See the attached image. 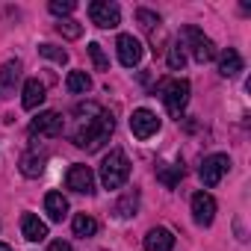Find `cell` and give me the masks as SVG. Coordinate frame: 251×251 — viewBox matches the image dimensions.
Segmentation results:
<instances>
[{"instance_id": "cell-1", "label": "cell", "mask_w": 251, "mask_h": 251, "mask_svg": "<svg viewBox=\"0 0 251 251\" xmlns=\"http://www.w3.org/2000/svg\"><path fill=\"white\" fill-rule=\"evenodd\" d=\"M112 130H115V118L106 109H100L95 118H89V121L80 124V130L74 133V145L86 148V151H98L103 142H109Z\"/></svg>"}, {"instance_id": "cell-2", "label": "cell", "mask_w": 251, "mask_h": 251, "mask_svg": "<svg viewBox=\"0 0 251 251\" xmlns=\"http://www.w3.org/2000/svg\"><path fill=\"white\" fill-rule=\"evenodd\" d=\"M130 177V160L124 151H109L100 163V183L103 189H121Z\"/></svg>"}, {"instance_id": "cell-3", "label": "cell", "mask_w": 251, "mask_h": 251, "mask_svg": "<svg viewBox=\"0 0 251 251\" xmlns=\"http://www.w3.org/2000/svg\"><path fill=\"white\" fill-rule=\"evenodd\" d=\"M180 45L183 48H189L192 50V59L195 62H210L213 56H216V45H213V39L210 36H204L198 27H186L183 30V39H180Z\"/></svg>"}, {"instance_id": "cell-4", "label": "cell", "mask_w": 251, "mask_h": 251, "mask_svg": "<svg viewBox=\"0 0 251 251\" xmlns=\"http://www.w3.org/2000/svg\"><path fill=\"white\" fill-rule=\"evenodd\" d=\"M160 95H163V103H166V109L175 115V118H180V112H183V106L189 103V83L186 80H169L163 89H160Z\"/></svg>"}, {"instance_id": "cell-5", "label": "cell", "mask_w": 251, "mask_h": 251, "mask_svg": "<svg viewBox=\"0 0 251 251\" xmlns=\"http://www.w3.org/2000/svg\"><path fill=\"white\" fill-rule=\"evenodd\" d=\"M227 172H230V157L227 154H210V157H204V163L198 169L204 186H219Z\"/></svg>"}, {"instance_id": "cell-6", "label": "cell", "mask_w": 251, "mask_h": 251, "mask_svg": "<svg viewBox=\"0 0 251 251\" xmlns=\"http://www.w3.org/2000/svg\"><path fill=\"white\" fill-rule=\"evenodd\" d=\"M89 18L100 30H112L121 24V9L118 3H109V0H95V3H89Z\"/></svg>"}, {"instance_id": "cell-7", "label": "cell", "mask_w": 251, "mask_h": 251, "mask_svg": "<svg viewBox=\"0 0 251 251\" xmlns=\"http://www.w3.org/2000/svg\"><path fill=\"white\" fill-rule=\"evenodd\" d=\"M130 130H133V136L136 139H151L157 130H160V118H157V112H151V109H133V115H130Z\"/></svg>"}, {"instance_id": "cell-8", "label": "cell", "mask_w": 251, "mask_h": 251, "mask_svg": "<svg viewBox=\"0 0 251 251\" xmlns=\"http://www.w3.org/2000/svg\"><path fill=\"white\" fill-rule=\"evenodd\" d=\"M115 48H118V62H121L124 68H133V65L142 62V42H139L136 36L121 33L118 42H115Z\"/></svg>"}, {"instance_id": "cell-9", "label": "cell", "mask_w": 251, "mask_h": 251, "mask_svg": "<svg viewBox=\"0 0 251 251\" xmlns=\"http://www.w3.org/2000/svg\"><path fill=\"white\" fill-rule=\"evenodd\" d=\"M192 219L201 227H210L216 219V198L210 192H195L192 195Z\"/></svg>"}, {"instance_id": "cell-10", "label": "cell", "mask_w": 251, "mask_h": 251, "mask_svg": "<svg viewBox=\"0 0 251 251\" xmlns=\"http://www.w3.org/2000/svg\"><path fill=\"white\" fill-rule=\"evenodd\" d=\"M65 183H68V189L89 195V192H95V172L89 166H71L65 175Z\"/></svg>"}, {"instance_id": "cell-11", "label": "cell", "mask_w": 251, "mask_h": 251, "mask_svg": "<svg viewBox=\"0 0 251 251\" xmlns=\"http://www.w3.org/2000/svg\"><path fill=\"white\" fill-rule=\"evenodd\" d=\"M30 133L36 136H59L62 133V115L59 112H53V109H48V112H39L36 118H33V124H30Z\"/></svg>"}, {"instance_id": "cell-12", "label": "cell", "mask_w": 251, "mask_h": 251, "mask_svg": "<svg viewBox=\"0 0 251 251\" xmlns=\"http://www.w3.org/2000/svg\"><path fill=\"white\" fill-rule=\"evenodd\" d=\"M175 248V233L169 227H151L145 233V251H172Z\"/></svg>"}, {"instance_id": "cell-13", "label": "cell", "mask_w": 251, "mask_h": 251, "mask_svg": "<svg viewBox=\"0 0 251 251\" xmlns=\"http://www.w3.org/2000/svg\"><path fill=\"white\" fill-rule=\"evenodd\" d=\"M21 233H24V239H30V242H42V239L48 236V225H45L39 216L24 213V216H21Z\"/></svg>"}, {"instance_id": "cell-14", "label": "cell", "mask_w": 251, "mask_h": 251, "mask_svg": "<svg viewBox=\"0 0 251 251\" xmlns=\"http://www.w3.org/2000/svg\"><path fill=\"white\" fill-rule=\"evenodd\" d=\"M42 100H45V83H42L39 77H30V80L24 83L21 106H24V109H36V106H42Z\"/></svg>"}, {"instance_id": "cell-15", "label": "cell", "mask_w": 251, "mask_h": 251, "mask_svg": "<svg viewBox=\"0 0 251 251\" xmlns=\"http://www.w3.org/2000/svg\"><path fill=\"white\" fill-rule=\"evenodd\" d=\"M45 163H48V154L45 151H27L21 157V175L24 177H39L45 172Z\"/></svg>"}, {"instance_id": "cell-16", "label": "cell", "mask_w": 251, "mask_h": 251, "mask_svg": "<svg viewBox=\"0 0 251 251\" xmlns=\"http://www.w3.org/2000/svg\"><path fill=\"white\" fill-rule=\"evenodd\" d=\"M239 71H242V56L233 48H225L219 53V74L222 77H236Z\"/></svg>"}, {"instance_id": "cell-17", "label": "cell", "mask_w": 251, "mask_h": 251, "mask_svg": "<svg viewBox=\"0 0 251 251\" xmlns=\"http://www.w3.org/2000/svg\"><path fill=\"white\" fill-rule=\"evenodd\" d=\"M45 213L53 219V222H62L68 216V201L62 192H48L45 195Z\"/></svg>"}, {"instance_id": "cell-18", "label": "cell", "mask_w": 251, "mask_h": 251, "mask_svg": "<svg viewBox=\"0 0 251 251\" xmlns=\"http://www.w3.org/2000/svg\"><path fill=\"white\" fill-rule=\"evenodd\" d=\"M136 210H139V192H136V189L124 192V195L118 198V204H115V216H118V219H133Z\"/></svg>"}, {"instance_id": "cell-19", "label": "cell", "mask_w": 251, "mask_h": 251, "mask_svg": "<svg viewBox=\"0 0 251 251\" xmlns=\"http://www.w3.org/2000/svg\"><path fill=\"white\" fill-rule=\"evenodd\" d=\"M21 80V62L18 59H9L0 65V86L3 89H15V83Z\"/></svg>"}, {"instance_id": "cell-20", "label": "cell", "mask_w": 251, "mask_h": 251, "mask_svg": "<svg viewBox=\"0 0 251 251\" xmlns=\"http://www.w3.org/2000/svg\"><path fill=\"white\" fill-rule=\"evenodd\" d=\"M65 89H68L71 95H86V92L92 89V77H89L86 71H71L68 80H65Z\"/></svg>"}, {"instance_id": "cell-21", "label": "cell", "mask_w": 251, "mask_h": 251, "mask_svg": "<svg viewBox=\"0 0 251 251\" xmlns=\"http://www.w3.org/2000/svg\"><path fill=\"white\" fill-rule=\"evenodd\" d=\"M180 177H183V163H172V166H163V169L157 172V180L166 183L169 189H175V186L180 183Z\"/></svg>"}, {"instance_id": "cell-22", "label": "cell", "mask_w": 251, "mask_h": 251, "mask_svg": "<svg viewBox=\"0 0 251 251\" xmlns=\"http://www.w3.org/2000/svg\"><path fill=\"white\" fill-rule=\"evenodd\" d=\"M71 227H74V236H83V239L98 233V222L92 216H86V213H77L74 222H71Z\"/></svg>"}, {"instance_id": "cell-23", "label": "cell", "mask_w": 251, "mask_h": 251, "mask_svg": "<svg viewBox=\"0 0 251 251\" xmlns=\"http://www.w3.org/2000/svg\"><path fill=\"white\" fill-rule=\"evenodd\" d=\"M56 33L62 36V39H80L83 36V24H77V21H71V18H62L59 24H56Z\"/></svg>"}, {"instance_id": "cell-24", "label": "cell", "mask_w": 251, "mask_h": 251, "mask_svg": "<svg viewBox=\"0 0 251 251\" xmlns=\"http://www.w3.org/2000/svg\"><path fill=\"white\" fill-rule=\"evenodd\" d=\"M186 65V50H183V45H180V39L169 48V68L172 71H180Z\"/></svg>"}, {"instance_id": "cell-25", "label": "cell", "mask_w": 251, "mask_h": 251, "mask_svg": "<svg viewBox=\"0 0 251 251\" xmlns=\"http://www.w3.org/2000/svg\"><path fill=\"white\" fill-rule=\"evenodd\" d=\"M39 53L45 56V59H50V62H59V65H65L68 62V53L62 50V48H56V45H39Z\"/></svg>"}, {"instance_id": "cell-26", "label": "cell", "mask_w": 251, "mask_h": 251, "mask_svg": "<svg viewBox=\"0 0 251 251\" xmlns=\"http://www.w3.org/2000/svg\"><path fill=\"white\" fill-rule=\"evenodd\" d=\"M48 9H50L53 15H59V21H62L65 15H71V12L77 9V3H74V0H50Z\"/></svg>"}, {"instance_id": "cell-27", "label": "cell", "mask_w": 251, "mask_h": 251, "mask_svg": "<svg viewBox=\"0 0 251 251\" xmlns=\"http://www.w3.org/2000/svg\"><path fill=\"white\" fill-rule=\"evenodd\" d=\"M89 56H92V62H95V68H98V71H109V59H106V53L100 50V45H98V42H92V45H89Z\"/></svg>"}, {"instance_id": "cell-28", "label": "cell", "mask_w": 251, "mask_h": 251, "mask_svg": "<svg viewBox=\"0 0 251 251\" xmlns=\"http://www.w3.org/2000/svg\"><path fill=\"white\" fill-rule=\"evenodd\" d=\"M136 21H139L145 30L160 27V15H157V12H151V9H136Z\"/></svg>"}, {"instance_id": "cell-29", "label": "cell", "mask_w": 251, "mask_h": 251, "mask_svg": "<svg viewBox=\"0 0 251 251\" xmlns=\"http://www.w3.org/2000/svg\"><path fill=\"white\" fill-rule=\"evenodd\" d=\"M48 251H74V248H71V245H68V242H62V239H53V242H50V248H48Z\"/></svg>"}, {"instance_id": "cell-30", "label": "cell", "mask_w": 251, "mask_h": 251, "mask_svg": "<svg viewBox=\"0 0 251 251\" xmlns=\"http://www.w3.org/2000/svg\"><path fill=\"white\" fill-rule=\"evenodd\" d=\"M0 251H12V248H9V245H6V242H0Z\"/></svg>"}]
</instances>
